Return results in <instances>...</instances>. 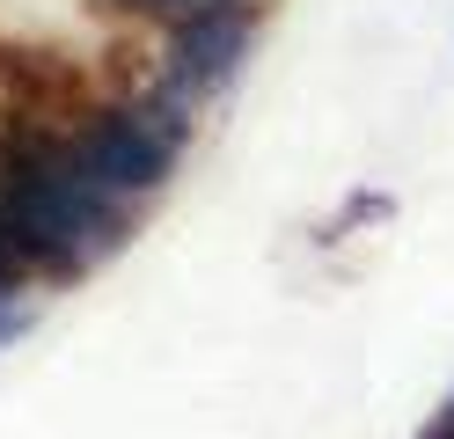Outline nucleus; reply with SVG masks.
Instances as JSON below:
<instances>
[{"label": "nucleus", "instance_id": "1", "mask_svg": "<svg viewBox=\"0 0 454 439\" xmlns=\"http://www.w3.org/2000/svg\"><path fill=\"white\" fill-rule=\"evenodd\" d=\"M0 220L22 242L37 286H67V278H89L103 256L125 249L132 205H118L81 169L67 125L8 117L0 125Z\"/></svg>", "mask_w": 454, "mask_h": 439}, {"label": "nucleus", "instance_id": "2", "mask_svg": "<svg viewBox=\"0 0 454 439\" xmlns=\"http://www.w3.org/2000/svg\"><path fill=\"white\" fill-rule=\"evenodd\" d=\"M67 139H74L81 169H89L118 205L139 213V205L176 176L184 139H191V110L168 103L161 88H154V96H118V103L74 110V117H67Z\"/></svg>", "mask_w": 454, "mask_h": 439}, {"label": "nucleus", "instance_id": "3", "mask_svg": "<svg viewBox=\"0 0 454 439\" xmlns=\"http://www.w3.org/2000/svg\"><path fill=\"white\" fill-rule=\"evenodd\" d=\"M249 44H257V0H220V8L176 15L161 29V96L184 110H206L213 96H227L242 74Z\"/></svg>", "mask_w": 454, "mask_h": 439}, {"label": "nucleus", "instance_id": "4", "mask_svg": "<svg viewBox=\"0 0 454 439\" xmlns=\"http://www.w3.org/2000/svg\"><path fill=\"white\" fill-rule=\"evenodd\" d=\"M30 286H37V271H30V256H22V242L8 234V220H0V308L22 301Z\"/></svg>", "mask_w": 454, "mask_h": 439}, {"label": "nucleus", "instance_id": "5", "mask_svg": "<svg viewBox=\"0 0 454 439\" xmlns=\"http://www.w3.org/2000/svg\"><path fill=\"white\" fill-rule=\"evenodd\" d=\"M110 15H125V22H176V15H198V8H220V0H103Z\"/></svg>", "mask_w": 454, "mask_h": 439}, {"label": "nucleus", "instance_id": "6", "mask_svg": "<svg viewBox=\"0 0 454 439\" xmlns=\"http://www.w3.org/2000/svg\"><path fill=\"white\" fill-rule=\"evenodd\" d=\"M15 337H30V301H8V308H0V344H15Z\"/></svg>", "mask_w": 454, "mask_h": 439}, {"label": "nucleus", "instance_id": "7", "mask_svg": "<svg viewBox=\"0 0 454 439\" xmlns=\"http://www.w3.org/2000/svg\"><path fill=\"white\" fill-rule=\"evenodd\" d=\"M425 439H454V425H447V418H433V425H425Z\"/></svg>", "mask_w": 454, "mask_h": 439}]
</instances>
